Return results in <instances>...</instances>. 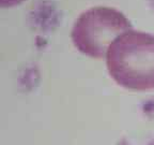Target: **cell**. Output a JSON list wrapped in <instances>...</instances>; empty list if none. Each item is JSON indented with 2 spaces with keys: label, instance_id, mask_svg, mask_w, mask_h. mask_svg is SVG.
I'll use <instances>...</instances> for the list:
<instances>
[{
  "label": "cell",
  "instance_id": "cell-1",
  "mask_svg": "<svg viewBox=\"0 0 154 145\" xmlns=\"http://www.w3.org/2000/svg\"><path fill=\"white\" fill-rule=\"evenodd\" d=\"M109 75L126 89H154V34L131 29L119 36L106 55Z\"/></svg>",
  "mask_w": 154,
  "mask_h": 145
},
{
  "label": "cell",
  "instance_id": "cell-2",
  "mask_svg": "<svg viewBox=\"0 0 154 145\" xmlns=\"http://www.w3.org/2000/svg\"><path fill=\"white\" fill-rule=\"evenodd\" d=\"M132 29L123 13L108 7H94L78 16L73 25L71 38L82 54L103 59L116 39Z\"/></svg>",
  "mask_w": 154,
  "mask_h": 145
},
{
  "label": "cell",
  "instance_id": "cell-3",
  "mask_svg": "<svg viewBox=\"0 0 154 145\" xmlns=\"http://www.w3.org/2000/svg\"><path fill=\"white\" fill-rule=\"evenodd\" d=\"M25 0H0L1 8H12L17 5H20Z\"/></svg>",
  "mask_w": 154,
  "mask_h": 145
},
{
  "label": "cell",
  "instance_id": "cell-4",
  "mask_svg": "<svg viewBox=\"0 0 154 145\" xmlns=\"http://www.w3.org/2000/svg\"><path fill=\"white\" fill-rule=\"evenodd\" d=\"M148 2H149V5L151 7L152 11L154 12V0H148Z\"/></svg>",
  "mask_w": 154,
  "mask_h": 145
}]
</instances>
